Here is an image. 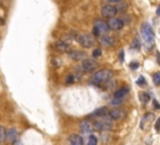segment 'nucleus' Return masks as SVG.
Instances as JSON below:
<instances>
[{
	"mask_svg": "<svg viewBox=\"0 0 160 145\" xmlns=\"http://www.w3.org/2000/svg\"><path fill=\"white\" fill-rule=\"evenodd\" d=\"M153 104H154V108L155 109H160V105L158 104V101H156V100H154V101H153Z\"/></svg>",
	"mask_w": 160,
	"mask_h": 145,
	"instance_id": "obj_29",
	"label": "nucleus"
},
{
	"mask_svg": "<svg viewBox=\"0 0 160 145\" xmlns=\"http://www.w3.org/2000/svg\"><path fill=\"white\" fill-rule=\"evenodd\" d=\"M13 145H21V141H19V140H16L15 143H13Z\"/></svg>",
	"mask_w": 160,
	"mask_h": 145,
	"instance_id": "obj_31",
	"label": "nucleus"
},
{
	"mask_svg": "<svg viewBox=\"0 0 160 145\" xmlns=\"http://www.w3.org/2000/svg\"><path fill=\"white\" fill-rule=\"evenodd\" d=\"M88 145H98V139H96V136L90 135V136H89V140H88Z\"/></svg>",
	"mask_w": 160,
	"mask_h": 145,
	"instance_id": "obj_20",
	"label": "nucleus"
},
{
	"mask_svg": "<svg viewBox=\"0 0 160 145\" xmlns=\"http://www.w3.org/2000/svg\"><path fill=\"white\" fill-rule=\"evenodd\" d=\"M109 26H110V29L113 30H120L123 26H124V21H123L121 19H118V18H111L109 19Z\"/></svg>",
	"mask_w": 160,
	"mask_h": 145,
	"instance_id": "obj_9",
	"label": "nucleus"
},
{
	"mask_svg": "<svg viewBox=\"0 0 160 145\" xmlns=\"http://www.w3.org/2000/svg\"><path fill=\"white\" fill-rule=\"evenodd\" d=\"M110 104H113V105H121V104H123V101H121V99L115 98V99H113V100L110 101Z\"/></svg>",
	"mask_w": 160,
	"mask_h": 145,
	"instance_id": "obj_22",
	"label": "nucleus"
},
{
	"mask_svg": "<svg viewBox=\"0 0 160 145\" xmlns=\"http://www.w3.org/2000/svg\"><path fill=\"white\" fill-rule=\"evenodd\" d=\"M106 114H109V110H108V108L103 106V108H100V109H96L93 114H90V118H94V116H100V118H103Z\"/></svg>",
	"mask_w": 160,
	"mask_h": 145,
	"instance_id": "obj_16",
	"label": "nucleus"
},
{
	"mask_svg": "<svg viewBox=\"0 0 160 145\" xmlns=\"http://www.w3.org/2000/svg\"><path fill=\"white\" fill-rule=\"evenodd\" d=\"M153 81L155 85H160V72H155L154 77H153Z\"/></svg>",
	"mask_w": 160,
	"mask_h": 145,
	"instance_id": "obj_21",
	"label": "nucleus"
},
{
	"mask_svg": "<svg viewBox=\"0 0 160 145\" xmlns=\"http://www.w3.org/2000/svg\"><path fill=\"white\" fill-rule=\"evenodd\" d=\"M119 58H120V60L124 59V51H120V55H119Z\"/></svg>",
	"mask_w": 160,
	"mask_h": 145,
	"instance_id": "obj_30",
	"label": "nucleus"
},
{
	"mask_svg": "<svg viewBox=\"0 0 160 145\" xmlns=\"http://www.w3.org/2000/svg\"><path fill=\"white\" fill-rule=\"evenodd\" d=\"M111 77H113V72H111L110 70H108V69H101V70L93 74L91 81H93L94 84H101V83L109 81Z\"/></svg>",
	"mask_w": 160,
	"mask_h": 145,
	"instance_id": "obj_1",
	"label": "nucleus"
},
{
	"mask_svg": "<svg viewBox=\"0 0 160 145\" xmlns=\"http://www.w3.org/2000/svg\"><path fill=\"white\" fill-rule=\"evenodd\" d=\"M95 28H98L100 33H108L109 30H110L109 24L103 21V20H96V21H95Z\"/></svg>",
	"mask_w": 160,
	"mask_h": 145,
	"instance_id": "obj_11",
	"label": "nucleus"
},
{
	"mask_svg": "<svg viewBox=\"0 0 160 145\" xmlns=\"http://www.w3.org/2000/svg\"><path fill=\"white\" fill-rule=\"evenodd\" d=\"M141 35L143 38H144L145 43L148 44V45H153L155 41V34H154V30H153V28L150 26V24L145 23L143 24L141 26Z\"/></svg>",
	"mask_w": 160,
	"mask_h": 145,
	"instance_id": "obj_2",
	"label": "nucleus"
},
{
	"mask_svg": "<svg viewBox=\"0 0 160 145\" xmlns=\"http://www.w3.org/2000/svg\"><path fill=\"white\" fill-rule=\"evenodd\" d=\"M66 83H68V84H71V83H74V78H73V75H69V77L66 78Z\"/></svg>",
	"mask_w": 160,
	"mask_h": 145,
	"instance_id": "obj_25",
	"label": "nucleus"
},
{
	"mask_svg": "<svg viewBox=\"0 0 160 145\" xmlns=\"http://www.w3.org/2000/svg\"><path fill=\"white\" fill-rule=\"evenodd\" d=\"M69 141L71 145H84V140L80 135H76V134H73V135L69 136Z\"/></svg>",
	"mask_w": 160,
	"mask_h": 145,
	"instance_id": "obj_15",
	"label": "nucleus"
},
{
	"mask_svg": "<svg viewBox=\"0 0 160 145\" xmlns=\"http://www.w3.org/2000/svg\"><path fill=\"white\" fill-rule=\"evenodd\" d=\"M109 115L111 116L114 120H124L125 118H127V111H125L124 109H113L109 111Z\"/></svg>",
	"mask_w": 160,
	"mask_h": 145,
	"instance_id": "obj_6",
	"label": "nucleus"
},
{
	"mask_svg": "<svg viewBox=\"0 0 160 145\" xmlns=\"http://www.w3.org/2000/svg\"><path fill=\"white\" fill-rule=\"evenodd\" d=\"M113 118L110 115L109 116H103L101 119H99L96 123H94V126H95V130H110L113 129L114 124H113Z\"/></svg>",
	"mask_w": 160,
	"mask_h": 145,
	"instance_id": "obj_3",
	"label": "nucleus"
},
{
	"mask_svg": "<svg viewBox=\"0 0 160 145\" xmlns=\"http://www.w3.org/2000/svg\"><path fill=\"white\" fill-rule=\"evenodd\" d=\"M93 34L95 36H99L100 35V32H99V29H98V28H95L94 26V30H93Z\"/></svg>",
	"mask_w": 160,
	"mask_h": 145,
	"instance_id": "obj_26",
	"label": "nucleus"
},
{
	"mask_svg": "<svg viewBox=\"0 0 160 145\" xmlns=\"http://www.w3.org/2000/svg\"><path fill=\"white\" fill-rule=\"evenodd\" d=\"M100 55H101V50L100 49H95L93 51V56L94 58H98V56H100Z\"/></svg>",
	"mask_w": 160,
	"mask_h": 145,
	"instance_id": "obj_24",
	"label": "nucleus"
},
{
	"mask_svg": "<svg viewBox=\"0 0 160 145\" xmlns=\"http://www.w3.org/2000/svg\"><path fill=\"white\" fill-rule=\"evenodd\" d=\"M155 130H156V132H159V130H160V118H159L158 120H156V124H155Z\"/></svg>",
	"mask_w": 160,
	"mask_h": 145,
	"instance_id": "obj_27",
	"label": "nucleus"
},
{
	"mask_svg": "<svg viewBox=\"0 0 160 145\" xmlns=\"http://www.w3.org/2000/svg\"><path fill=\"white\" fill-rule=\"evenodd\" d=\"M69 56L73 60H76V61H80V60H85L86 59V55H85L84 51H73V53L69 54Z\"/></svg>",
	"mask_w": 160,
	"mask_h": 145,
	"instance_id": "obj_13",
	"label": "nucleus"
},
{
	"mask_svg": "<svg viewBox=\"0 0 160 145\" xmlns=\"http://www.w3.org/2000/svg\"><path fill=\"white\" fill-rule=\"evenodd\" d=\"M145 84H146V83H145V79L143 78V77H140V78L138 79V85H140V86H145Z\"/></svg>",
	"mask_w": 160,
	"mask_h": 145,
	"instance_id": "obj_23",
	"label": "nucleus"
},
{
	"mask_svg": "<svg viewBox=\"0 0 160 145\" xmlns=\"http://www.w3.org/2000/svg\"><path fill=\"white\" fill-rule=\"evenodd\" d=\"M55 49L59 51H63V53H66V51L70 50V44L65 43V41H56L55 43Z\"/></svg>",
	"mask_w": 160,
	"mask_h": 145,
	"instance_id": "obj_12",
	"label": "nucleus"
},
{
	"mask_svg": "<svg viewBox=\"0 0 160 145\" xmlns=\"http://www.w3.org/2000/svg\"><path fill=\"white\" fill-rule=\"evenodd\" d=\"M0 135H1V141H3V143H5V141H6V136H8V132L5 130L4 126L0 128Z\"/></svg>",
	"mask_w": 160,
	"mask_h": 145,
	"instance_id": "obj_19",
	"label": "nucleus"
},
{
	"mask_svg": "<svg viewBox=\"0 0 160 145\" xmlns=\"http://www.w3.org/2000/svg\"><path fill=\"white\" fill-rule=\"evenodd\" d=\"M100 43L104 46H113L115 44V39L110 35H103V36H100Z\"/></svg>",
	"mask_w": 160,
	"mask_h": 145,
	"instance_id": "obj_10",
	"label": "nucleus"
},
{
	"mask_svg": "<svg viewBox=\"0 0 160 145\" xmlns=\"http://www.w3.org/2000/svg\"><path fill=\"white\" fill-rule=\"evenodd\" d=\"M138 66H139V64H138V63H135V61H134V63H131V64H130V68H131V69H137Z\"/></svg>",
	"mask_w": 160,
	"mask_h": 145,
	"instance_id": "obj_28",
	"label": "nucleus"
},
{
	"mask_svg": "<svg viewBox=\"0 0 160 145\" xmlns=\"http://www.w3.org/2000/svg\"><path fill=\"white\" fill-rule=\"evenodd\" d=\"M6 140L10 141V143H15L18 140V130L16 129H9L8 130V136H6Z\"/></svg>",
	"mask_w": 160,
	"mask_h": 145,
	"instance_id": "obj_14",
	"label": "nucleus"
},
{
	"mask_svg": "<svg viewBox=\"0 0 160 145\" xmlns=\"http://www.w3.org/2000/svg\"><path fill=\"white\" fill-rule=\"evenodd\" d=\"M128 93H129V88H127V86H124V88H120V89H118V90L115 91V98L121 99L123 96H125Z\"/></svg>",
	"mask_w": 160,
	"mask_h": 145,
	"instance_id": "obj_17",
	"label": "nucleus"
},
{
	"mask_svg": "<svg viewBox=\"0 0 160 145\" xmlns=\"http://www.w3.org/2000/svg\"><path fill=\"white\" fill-rule=\"evenodd\" d=\"M139 99H140V101H143V103H148L149 100H150V95L145 91L140 93V94H139Z\"/></svg>",
	"mask_w": 160,
	"mask_h": 145,
	"instance_id": "obj_18",
	"label": "nucleus"
},
{
	"mask_svg": "<svg viewBox=\"0 0 160 145\" xmlns=\"http://www.w3.org/2000/svg\"><path fill=\"white\" fill-rule=\"evenodd\" d=\"M80 130L83 132L84 134H90L95 130V126H94V123L91 122H88V120H84V122L80 123Z\"/></svg>",
	"mask_w": 160,
	"mask_h": 145,
	"instance_id": "obj_8",
	"label": "nucleus"
},
{
	"mask_svg": "<svg viewBox=\"0 0 160 145\" xmlns=\"http://www.w3.org/2000/svg\"><path fill=\"white\" fill-rule=\"evenodd\" d=\"M78 41H79V44L84 48H91V46H94V44H95L94 38L91 36L90 34H81V35L78 38Z\"/></svg>",
	"mask_w": 160,
	"mask_h": 145,
	"instance_id": "obj_4",
	"label": "nucleus"
},
{
	"mask_svg": "<svg viewBox=\"0 0 160 145\" xmlns=\"http://www.w3.org/2000/svg\"><path fill=\"white\" fill-rule=\"evenodd\" d=\"M109 1H120V0H109Z\"/></svg>",
	"mask_w": 160,
	"mask_h": 145,
	"instance_id": "obj_33",
	"label": "nucleus"
},
{
	"mask_svg": "<svg viewBox=\"0 0 160 145\" xmlns=\"http://www.w3.org/2000/svg\"><path fill=\"white\" fill-rule=\"evenodd\" d=\"M81 68H83L84 71L91 72V71H94L95 69L98 68V64H96V61H95V60L85 59V60H83V63H81Z\"/></svg>",
	"mask_w": 160,
	"mask_h": 145,
	"instance_id": "obj_7",
	"label": "nucleus"
},
{
	"mask_svg": "<svg viewBox=\"0 0 160 145\" xmlns=\"http://www.w3.org/2000/svg\"><path fill=\"white\" fill-rule=\"evenodd\" d=\"M156 13H158V15H160V6L158 8V11H156Z\"/></svg>",
	"mask_w": 160,
	"mask_h": 145,
	"instance_id": "obj_32",
	"label": "nucleus"
},
{
	"mask_svg": "<svg viewBox=\"0 0 160 145\" xmlns=\"http://www.w3.org/2000/svg\"><path fill=\"white\" fill-rule=\"evenodd\" d=\"M118 14V8L114 5H105L103 9H101V15L104 18H108V19H111V18H115V15Z\"/></svg>",
	"mask_w": 160,
	"mask_h": 145,
	"instance_id": "obj_5",
	"label": "nucleus"
}]
</instances>
